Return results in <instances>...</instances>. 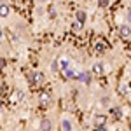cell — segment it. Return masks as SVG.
I'll return each instance as SVG.
<instances>
[{
  "mask_svg": "<svg viewBox=\"0 0 131 131\" xmlns=\"http://www.w3.org/2000/svg\"><path fill=\"white\" fill-rule=\"evenodd\" d=\"M107 121H108V117H107L105 114H96V115H94V119H93L94 129H96V128H105Z\"/></svg>",
  "mask_w": 131,
  "mask_h": 131,
  "instance_id": "obj_1",
  "label": "cell"
},
{
  "mask_svg": "<svg viewBox=\"0 0 131 131\" xmlns=\"http://www.w3.org/2000/svg\"><path fill=\"white\" fill-rule=\"evenodd\" d=\"M39 129L40 131H51L52 129V121L49 117H42L40 122H39Z\"/></svg>",
  "mask_w": 131,
  "mask_h": 131,
  "instance_id": "obj_2",
  "label": "cell"
},
{
  "mask_svg": "<svg viewBox=\"0 0 131 131\" xmlns=\"http://www.w3.org/2000/svg\"><path fill=\"white\" fill-rule=\"evenodd\" d=\"M28 79H30L31 84H42L44 82V75H42L40 72H30Z\"/></svg>",
  "mask_w": 131,
  "mask_h": 131,
  "instance_id": "obj_3",
  "label": "cell"
},
{
  "mask_svg": "<svg viewBox=\"0 0 131 131\" xmlns=\"http://www.w3.org/2000/svg\"><path fill=\"white\" fill-rule=\"evenodd\" d=\"M10 14V5L7 2H0V18H7Z\"/></svg>",
  "mask_w": 131,
  "mask_h": 131,
  "instance_id": "obj_4",
  "label": "cell"
},
{
  "mask_svg": "<svg viewBox=\"0 0 131 131\" xmlns=\"http://www.w3.org/2000/svg\"><path fill=\"white\" fill-rule=\"evenodd\" d=\"M91 72H93L94 75H103V73H105V67H103V63H100V61H96V63L93 65V68H91Z\"/></svg>",
  "mask_w": 131,
  "mask_h": 131,
  "instance_id": "obj_5",
  "label": "cell"
},
{
  "mask_svg": "<svg viewBox=\"0 0 131 131\" xmlns=\"http://www.w3.org/2000/svg\"><path fill=\"white\" fill-rule=\"evenodd\" d=\"M119 35H121L122 39L129 37V35H131V26H129V25H122L121 28H119Z\"/></svg>",
  "mask_w": 131,
  "mask_h": 131,
  "instance_id": "obj_6",
  "label": "cell"
},
{
  "mask_svg": "<svg viewBox=\"0 0 131 131\" xmlns=\"http://www.w3.org/2000/svg\"><path fill=\"white\" fill-rule=\"evenodd\" d=\"M61 129H63V131H73L70 119H63V121H61Z\"/></svg>",
  "mask_w": 131,
  "mask_h": 131,
  "instance_id": "obj_7",
  "label": "cell"
},
{
  "mask_svg": "<svg viewBox=\"0 0 131 131\" xmlns=\"http://www.w3.org/2000/svg\"><path fill=\"white\" fill-rule=\"evenodd\" d=\"M75 18H77V23H81V25H84V23H86V10H77Z\"/></svg>",
  "mask_w": 131,
  "mask_h": 131,
  "instance_id": "obj_8",
  "label": "cell"
},
{
  "mask_svg": "<svg viewBox=\"0 0 131 131\" xmlns=\"http://www.w3.org/2000/svg\"><path fill=\"white\" fill-rule=\"evenodd\" d=\"M51 70L52 72H60V58H54L51 63Z\"/></svg>",
  "mask_w": 131,
  "mask_h": 131,
  "instance_id": "obj_9",
  "label": "cell"
},
{
  "mask_svg": "<svg viewBox=\"0 0 131 131\" xmlns=\"http://www.w3.org/2000/svg\"><path fill=\"white\" fill-rule=\"evenodd\" d=\"M49 100H51V98H49V94H47V93H44V94L40 96V103H42V105H47Z\"/></svg>",
  "mask_w": 131,
  "mask_h": 131,
  "instance_id": "obj_10",
  "label": "cell"
},
{
  "mask_svg": "<svg viewBox=\"0 0 131 131\" xmlns=\"http://www.w3.org/2000/svg\"><path fill=\"white\" fill-rule=\"evenodd\" d=\"M65 75H67L68 79H77V75H79V73H75L73 70H67V72H65Z\"/></svg>",
  "mask_w": 131,
  "mask_h": 131,
  "instance_id": "obj_11",
  "label": "cell"
},
{
  "mask_svg": "<svg viewBox=\"0 0 131 131\" xmlns=\"http://www.w3.org/2000/svg\"><path fill=\"white\" fill-rule=\"evenodd\" d=\"M82 26H84V25H81V23H77V21H75V23L72 25V30H73V31H81Z\"/></svg>",
  "mask_w": 131,
  "mask_h": 131,
  "instance_id": "obj_12",
  "label": "cell"
},
{
  "mask_svg": "<svg viewBox=\"0 0 131 131\" xmlns=\"http://www.w3.org/2000/svg\"><path fill=\"white\" fill-rule=\"evenodd\" d=\"M5 67H7V61H5V58H2V56H0V70H4Z\"/></svg>",
  "mask_w": 131,
  "mask_h": 131,
  "instance_id": "obj_13",
  "label": "cell"
},
{
  "mask_svg": "<svg viewBox=\"0 0 131 131\" xmlns=\"http://www.w3.org/2000/svg\"><path fill=\"white\" fill-rule=\"evenodd\" d=\"M108 4H110L108 0H100V2H98V5H100V7H107Z\"/></svg>",
  "mask_w": 131,
  "mask_h": 131,
  "instance_id": "obj_14",
  "label": "cell"
},
{
  "mask_svg": "<svg viewBox=\"0 0 131 131\" xmlns=\"http://www.w3.org/2000/svg\"><path fill=\"white\" fill-rule=\"evenodd\" d=\"M68 68V61H61V70H67Z\"/></svg>",
  "mask_w": 131,
  "mask_h": 131,
  "instance_id": "obj_15",
  "label": "cell"
},
{
  "mask_svg": "<svg viewBox=\"0 0 131 131\" xmlns=\"http://www.w3.org/2000/svg\"><path fill=\"white\" fill-rule=\"evenodd\" d=\"M112 112H114V115H115V117H119V115H121V110H119V108H112Z\"/></svg>",
  "mask_w": 131,
  "mask_h": 131,
  "instance_id": "obj_16",
  "label": "cell"
},
{
  "mask_svg": "<svg viewBox=\"0 0 131 131\" xmlns=\"http://www.w3.org/2000/svg\"><path fill=\"white\" fill-rule=\"evenodd\" d=\"M126 19L131 21V9H128V12H126Z\"/></svg>",
  "mask_w": 131,
  "mask_h": 131,
  "instance_id": "obj_17",
  "label": "cell"
},
{
  "mask_svg": "<svg viewBox=\"0 0 131 131\" xmlns=\"http://www.w3.org/2000/svg\"><path fill=\"white\" fill-rule=\"evenodd\" d=\"M94 131H107V128H96Z\"/></svg>",
  "mask_w": 131,
  "mask_h": 131,
  "instance_id": "obj_18",
  "label": "cell"
},
{
  "mask_svg": "<svg viewBox=\"0 0 131 131\" xmlns=\"http://www.w3.org/2000/svg\"><path fill=\"white\" fill-rule=\"evenodd\" d=\"M2 37H4V31H2V30H0V39H2Z\"/></svg>",
  "mask_w": 131,
  "mask_h": 131,
  "instance_id": "obj_19",
  "label": "cell"
},
{
  "mask_svg": "<svg viewBox=\"0 0 131 131\" xmlns=\"http://www.w3.org/2000/svg\"><path fill=\"white\" fill-rule=\"evenodd\" d=\"M0 110H2V105H0Z\"/></svg>",
  "mask_w": 131,
  "mask_h": 131,
  "instance_id": "obj_20",
  "label": "cell"
}]
</instances>
